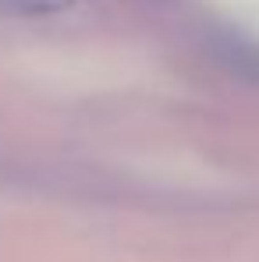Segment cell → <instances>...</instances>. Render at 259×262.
<instances>
[{
	"label": "cell",
	"instance_id": "1",
	"mask_svg": "<svg viewBox=\"0 0 259 262\" xmlns=\"http://www.w3.org/2000/svg\"><path fill=\"white\" fill-rule=\"evenodd\" d=\"M75 0H0V18H46L68 11Z\"/></svg>",
	"mask_w": 259,
	"mask_h": 262
}]
</instances>
